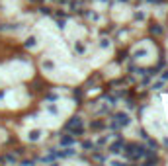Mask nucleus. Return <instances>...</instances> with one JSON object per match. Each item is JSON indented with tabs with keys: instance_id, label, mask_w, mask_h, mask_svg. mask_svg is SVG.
I'll return each mask as SVG.
<instances>
[]
</instances>
